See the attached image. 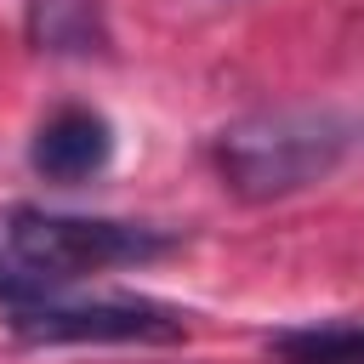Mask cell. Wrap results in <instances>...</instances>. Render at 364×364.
<instances>
[{"instance_id":"7","label":"cell","mask_w":364,"mask_h":364,"mask_svg":"<svg viewBox=\"0 0 364 364\" xmlns=\"http://www.w3.org/2000/svg\"><path fill=\"white\" fill-rule=\"evenodd\" d=\"M40 296H57V290H51L46 279H34V273L6 250V256H0V301H6V313L23 307V301H40Z\"/></svg>"},{"instance_id":"4","label":"cell","mask_w":364,"mask_h":364,"mask_svg":"<svg viewBox=\"0 0 364 364\" xmlns=\"http://www.w3.org/2000/svg\"><path fill=\"white\" fill-rule=\"evenodd\" d=\"M114 159V125L108 114L97 108H57L34 125L28 136V165L40 182H57V188H80L91 176H102Z\"/></svg>"},{"instance_id":"5","label":"cell","mask_w":364,"mask_h":364,"mask_svg":"<svg viewBox=\"0 0 364 364\" xmlns=\"http://www.w3.org/2000/svg\"><path fill=\"white\" fill-rule=\"evenodd\" d=\"M28 40L51 57H102V0H28Z\"/></svg>"},{"instance_id":"2","label":"cell","mask_w":364,"mask_h":364,"mask_svg":"<svg viewBox=\"0 0 364 364\" xmlns=\"http://www.w3.org/2000/svg\"><path fill=\"white\" fill-rule=\"evenodd\" d=\"M6 250L46 279L51 290L102 267H131L176 250V233L154 222H119V216H74V210H46V205H17L6 216Z\"/></svg>"},{"instance_id":"6","label":"cell","mask_w":364,"mask_h":364,"mask_svg":"<svg viewBox=\"0 0 364 364\" xmlns=\"http://www.w3.org/2000/svg\"><path fill=\"white\" fill-rule=\"evenodd\" d=\"M279 364H364V324H296L267 336Z\"/></svg>"},{"instance_id":"3","label":"cell","mask_w":364,"mask_h":364,"mask_svg":"<svg viewBox=\"0 0 364 364\" xmlns=\"http://www.w3.org/2000/svg\"><path fill=\"white\" fill-rule=\"evenodd\" d=\"M11 330L23 341H176L188 336V313L154 296H97V301H63L40 296L11 307Z\"/></svg>"},{"instance_id":"1","label":"cell","mask_w":364,"mask_h":364,"mask_svg":"<svg viewBox=\"0 0 364 364\" xmlns=\"http://www.w3.org/2000/svg\"><path fill=\"white\" fill-rule=\"evenodd\" d=\"M358 131L364 125L341 108H262L222 125L210 159L228 193L250 205H273L324 182L358 148Z\"/></svg>"}]
</instances>
